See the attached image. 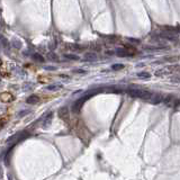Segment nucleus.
Wrapping results in <instances>:
<instances>
[{"mask_svg": "<svg viewBox=\"0 0 180 180\" xmlns=\"http://www.w3.org/2000/svg\"><path fill=\"white\" fill-rule=\"evenodd\" d=\"M128 95L133 98H139V99H143V100H152L154 94L146 91V90H141V89H133L128 90Z\"/></svg>", "mask_w": 180, "mask_h": 180, "instance_id": "obj_1", "label": "nucleus"}, {"mask_svg": "<svg viewBox=\"0 0 180 180\" xmlns=\"http://www.w3.org/2000/svg\"><path fill=\"white\" fill-rule=\"evenodd\" d=\"M95 94H96V91H94V92H88L86 96H83V97L79 98L78 100L74 101L73 105H72V111H74V113H79L80 109H81V107L83 106V104H84V103H86V101L88 100L90 97H92Z\"/></svg>", "mask_w": 180, "mask_h": 180, "instance_id": "obj_2", "label": "nucleus"}, {"mask_svg": "<svg viewBox=\"0 0 180 180\" xmlns=\"http://www.w3.org/2000/svg\"><path fill=\"white\" fill-rule=\"evenodd\" d=\"M28 133L27 132H19V133H17V134L13 135L11 137H9V139L7 140V143H11L13 145H15V144H17L18 142H21V141H23V140H25L26 137H28Z\"/></svg>", "mask_w": 180, "mask_h": 180, "instance_id": "obj_3", "label": "nucleus"}, {"mask_svg": "<svg viewBox=\"0 0 180 180\" xmlns=\"http://www.w3.org/2000/svg\"><path fill=\"white\" fill-rule=\"evenodd\" d=\"M38 101H39V98H38V96H36V95H32V96H29V97L26 99V103L31 105L37 104Z\"/></svg>", "mask_w": 180, "mask_h": 180, "instance_id": "obj_4", "label": "nucleus"}, {"mask_svg": "<svg viewBox=\"0 0 180 180\" xmlns=\"http://www.w3.org/2000/svg\"><path fill=\"white\" fill-rule=\"evenodd\" d=\"M116 54L118 56H122V58H124V56H131L132 54L128 51H126L125 49H117L116 50Z\"/></svg>", "mask_w": 180, "mask_h": 180, "instance_id": "obj_5", "label": "nucleus"}, {"mask_svg": "<svg viewBox=\"0 0 180 180\" xmlns=\"http://www.w3.org/2000/svg\"><path fill=\"white\" fill-rule=\"evenodd\" d=\"M59 116L61 118H64V119H68L69 117V113H68V108L63 107L59 111Z\"/></svg>", "mask_w": 180, "mask_h": 180, "instance_id": "obj_6", "label": "nucleus"}, {"mask_svg": "<svg viewBox=\"0 0 180 180\" xmlns=\"http://www.w3.org/2000/svg\"><path fill=\"white\" fill-rule=\"evenodd\" d=\"M84 58L88 61H96L97 60V54H95V53H87Z\"/></svg>", "mask_w": 180, "mask_h": 180, "instance_id": "obj_7", "label": "nucleus"}, {"mask_svg": "<svg viewBox=\"0 0 180 180\" xmlns=\"http://www.w3.org/2000/svg\"><path fill=\"white\" fill-rule=\"evenodd\" d=\"M62 88V84H51L46 88V90H51V91H56V90H60Z\"/></svg>", "mask_w": 180, "mask_h": 180, "instance_id": "obj_8", "label": "nucleus"}, {"mask_svg": "<svg viewBox=\"0 0 180 180\" xmlns=\"http://www.w3.org/2000/svg\"><path fill=\"white\" fill-rule=\"evenodd\" d=\"M52 116H53V114L52 113H50L46 117H45V121H44V126H50V124H51V121H52Z\"/></svg>", "mask_w": 180, "mask_h": 180, "instance_id": "obj_9", "label": "nucleus"}, {"mask_svg": "<svg viewBox=\"0 0 180 180\" xmlns=\"http://www.w3.org/2000/svg\"><path fill=\"white\" fill-rule=\"evenodd\" d=\"M137 77H140V78H145V79H149L150 77H151V74L148 72H139L137 73Z\"/></svg>", "mask_w": 180, "mask_h": 180, "instance_id": "obj_10", "label": "nucleus"}, {"mask_svg": "<svg viewBox=\"0 0 180 180\" xmlns=\"http://www.w3.org/2000/svg\"><path fill=\"white\" fill-rule=\"evenodd\" d=\"M66 58V59H70V60H79V58L77 55H72V54H66L64 55Z\"/></svg>", "mask_w": 180, "mask_h": 180, "instance_id": "obj_11", "label": "nucleus"}, {"mask_svg": "<svg viewBox=\"0 0 180 180\" xmlns=\"http://www.w3.org/2000/svg\"><path fill=\"white\" fill-rule=\"evenodd\" d=\"M111 68H113V70H121L124 68V66H123V64H114Z\"/></svg>", "mask_w": 180, "mask_h": 180, "instance_id": "obj_12", "label": "nucleus"}, {"mask_svg": "<svg viewBox=\"0 0 180 180\" xmlns=\"http://www.w3.org/2000/svg\"><path fill=\"white\" fill-rule=\"evenodd\" d=\"M34 59L37 60V61H39V62H43V61H44V59H43V58H42L39 54H35V55H34Z\"/></svg>", "mask_w": 180, "mask_h": 180, "instance_id": "obj_13", "label": "nucleus"}, {"mask_svg": "<svg viewBox=\"0 0 180 180\" xmlns=\"http://www.w3.org/2000/svg\"><path fill=\"white\" fill-rule=\"evenodd\" d=\"M45 69L46 70H55V68H54V66H45Z\"/></svg>", "mask_w": 180, "mask_h": 180, "instance_id": "obj_14", "label": "nucleus"}, {"mask_svg": "<svg viewBox=\"0 0 180 180\" xmlns=\"http://www.w3.org/2000/svg\"><path fill=\"white\" fill-rule=\"evenodd\" d=\"M77 72H78V73H82V74H86V71H84V70H78Z\"/></svg>", "mask_w": 180, "mask_h": 180, "instance_id": "obj_15", "label": "nucleus"}]
</instances>
